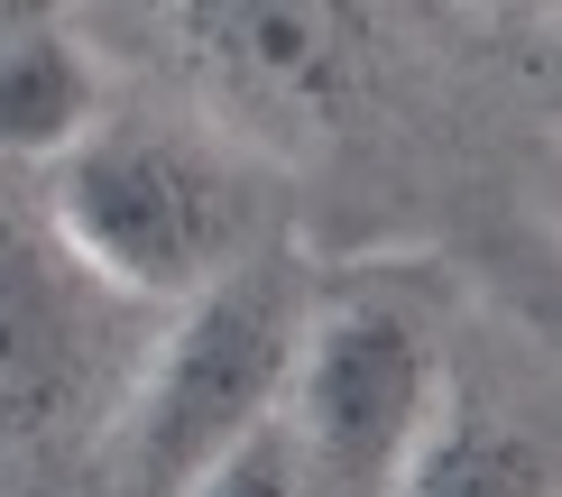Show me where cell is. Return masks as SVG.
I'll use <instances>...</instances> for the list:
<instances>
[{"instance_id":"6da1fadb","label":"cell","mask_w":562,"mask_h":497,"mask_svg":"<svg viewBox=\"0 0 562 497\" xmlns=\"http://www.w3.org/2000/svg\"><path fill=\"white\" fill-rule=\"evenodd\" d=\"M46 249L111 295L194 304L259 258V203L222 138L102 111L46 176Z\"/></svg>"},{"instance_id":"7a4b0ae2","label":"cell","mask_w":562,"mask_h":497,"mask_svg":"<svg viewBox=\"0 0 562 497\" xmlns=\"http://www.w3.org/2000/svg\"><path fill=\"white\" fill-rule=\"evenodd\" d=\"M304 304L314 295L295 286L286 258H249L194 304H176V323L157 331L121 406V433H111L121 497H184L222 452H240L249 433L286 415Z\"/></svg>"},{"instance_id":"3957f363","label":"cell","mask_w":562,"mask_h":497,"mask_svg":"<svg viewBox=\"0 0 562 497\" xmlns=\"http://www.w3.org/2000/svg\"><path fill=\"white\" fill-rule=\"evenodd\" d=\"M442 406V360L415 304L396 295H323L304 304L286 442L304 461V497H387L396 461L415 452Z\"/></svg>"},{"instance_id":"277c9868","label":"cell","mask_w":562,"mask_h":497,"mask_svg":"<svg viewBox=\"0 0 562 497\" xmlns=\"http://www.w3.org/2000/svg\"><path fill=\"white\" fill-rule=\"evenodd\" d=\"M157 46H176V65L203 83V102L240 129H314L360 92L369 19L323 10V0H194V10H157Z\"/></svg>"},{"instance_id":"5b68a950","label":"cell","mask_w":562,"mask_h":497,"mask_svg":"<svg viewBox=\"0 0 562 497\" xmlns=\"http://www.w3.org/2000/svg\"><path fill=\"white\" fill-rule=\"evenodd\" d=\"M83 369L75 268L37 230L0 222V423H37Z\"/></svg>"},{"instance_id":"8992f818","label":"cell","mask_w":562,"mask_h":497,"mask_svg":"<svg viewBox=\"0 0 562 497\" xmlns=\"http://www.w3.org/2000/svg\"><path fill=\"white\" fill-rule=\"evenodd\" d=\"M92 121H102V56H92V37L46 10H0V157L56 166Z\"/></svg>"},{"instance_id":"52a82bcc","label":"cell","mask_w":562,"mask_h":497,"mask_svg":"<svg viewBox=\"0 0 562 497\" xmlns=\"http://www.w3.org/2000/svg\"><path fill=\"white\" fill-rule=\"evenodd\" d=\"M387 497H553V452L517 415L442 387V406L425 415L415 452L396 461Z\"/></svg>"},{"instance_id":"ba28073f","label":"cell","mask_w":562,"mask_h":497,"mask_svg":"<svg viewBox=\"0 0 562 497\" xmlns=\"http://www.w3.org/2000/svg\"><path fill=\"white\" fill-rule=\"evenodd\" d=\"M184 497H304V461H295V442H286V415H277L268 433H249L240 452H222Z\"/></svg>"}]
</instances>
